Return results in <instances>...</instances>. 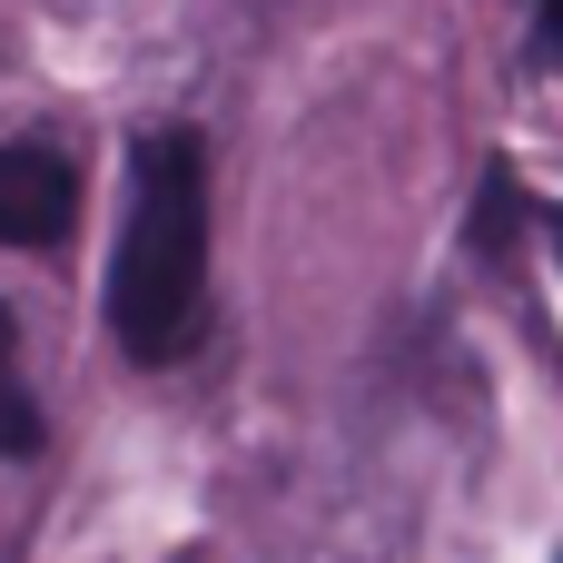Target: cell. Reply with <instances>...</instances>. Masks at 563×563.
<instances>
[{"mask_svg":"<svg viewBox=\"0 0 563 563\" xmlns=\"http://www.w3.org/2000/svg\"><path fill=\"white\" fill-rule=\"evenodd\" d=\"M109 327L139 366H178L208 327V148H198V129H148L129 148Z\"/></svg>","mask_w":563,"mask_h":563,"instance_id":"1","label":"cell"},{"mask_svg":"<svg viewBox=\"0 0 563 563\" xmlns=\"http://www.w3.org/2000/svg\"><path fill=\"white\" fill-rule=\"evenodd\" d=\"M534 59L563 69V0H534Z\"/></svg>","mask_w":563,"mask_h":563,"instance_id":"5","label":"cell"},{"mask_svg":"<svg viewBox=\"0 0 563 563\" xmlns=\"http://www.w3.org/2000/svg\"><path fill=\"white\" fill-rule=\"evenodd\" d=\"M475 247H485V257H505V247H515V178H505V168H485V208H475Z\"/></svg>","mask_w":563,"mask_h":563,"instance_id":"4","label":"cell"},{"mask_svg":"<svg viewBox=\"0 0 563 563\" xmlns=\"http://www.w3.org/2000/svg\"><path fill=\"white\" fill-rule=\"evenodd\" d=\"M79 218V158L59 139H10L0 148V247H69Z\"/></svg>","mask_w":563,"mask_h":563,"instance_id":"2","label":"cell"},{"mask_svg":"<svg viewBox=\"0 0 563 563\" xmlns=\"http://www.w3.org/2000/svg\"><path fill=\"white\" fill-rule=\"evenodd\" d=\"M554 247H563V218H554Z\"/></svg>","mask_w":563,"mask_h":563,"instance_id":"6","label":"cell"},{"mask_svg":"<svg viewBox=\"0 0 563 563\" xmlns=\"http://www.w3.org/2000/svg\"><path fill=\"white\" fill-rule=\"evenodd\" d=\"M40 445V406H30V386H20V327H10V307H0V455H30Z\"/></svg>","mask_w":563,"mask_h":563,"instance_id":"3","label":"cell"}]
</instances>
